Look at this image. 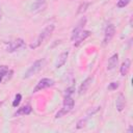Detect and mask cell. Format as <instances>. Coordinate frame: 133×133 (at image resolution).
I'll return each instance as SVG.
<instances>
[{"label":"cell","instance_id":"1","mask_svg":"<svg viewBox=\"0 0 133 133\" xmlns=\"http://www.w3.org/2000/svg\"><path fill=\"white\" fill-rule=\"evenodd\" d=\"M54 29H55V26H54L53 24H50V25L46 26V27L41 31V33H39V35L37 36V38L35 39V42H33V43L30 45V48H31V49H36L37 47H39L46 39H48V38L52 35Z\"/></svg>","mask_w":133,"mask_h":133},{"label":"cell","instance_id":"2","mask_svg":"<svg viewBox=\"0 0 133 133\" xmlns=\"http://www.w3.org/2000/svg\"><path fill=\"white\" fill-rule=\"evenodd\" d=\"M74 105H75V102H74L72 96H66V97H64L62 108L55 114V117H56V118H59V117L63 116L64 114L69 113V112L74 108Z\"/></svg>","mask_w":133,"mask_h":133},{"label":"cell","instance_id":"3","mask_svg":"<svg viewBox=\"0 0 133 133\" xmlns=\"http://www.w3.org/2000/svg\"><path fill=\"white\" fill-rule=\"evenodd\" d=\"M44 64H45V59H44V58L35 60V61H34V62L31 64V66H30V68H29V69L26 71V73L24 74L23 78H24V79H27V78L31 77L32 75L36 74L37 72H39V71L43 69Z\"/></svg>","mask_w":133,"mask_h":133},{"label":"cell","instance_id":"4","mask_svg":"<svg viewBox=\"0 0 133 133\" xmlns=\"http://www.w3.org/2000/svg\"><path fill=\"white\" fill-rule=\"evenodd\" d=\"M54 83H55L54 80H52V79H50V78H43L42 80H39V81L36 83L35 87L33 88V92H37V91H39V90H42V89L48 88V87H50V86H53Z\"/></svg>","mask_w":133,"mask_h":133},{"label":"cell","instance_id":"5","mask_svg":"<svg viewBox=\"0 0 133 133\" xmlns=\"http://www.w3.org/2000/svg\"><path fill=\"white\" fill-rule=\"evenodd\" d=\"M24 46H25V42H24L22 38H17V39L11 41V42H9V43L7 44V46H6V51L11 53V52H15V51L21 49V48L24 47Z\"/></svg>","mask_w":133,"mask_h":133},{"label":"cell","instance_id":"6","mask_svg":"<svg viewBox=\"0 0 133 133\" xmlns=\"http://www.w3.org/2000/svg\"><path fill=\"white\" fill-rule=\"evenodd\" d=\"M114 33H115V26H114L113 24H108L107 27L105 28L103 44H104V45H107V44L112 39V37L114 36Z\"/></svg>","mask_w":133,"mask_h":133},{"label":"cell","instance_id":"7","mask_svg":"<svg viewBox=\"0 0 133 133\" xmlns=\"http://www.w3.org/2000/svg\"><path fill=\"white\" fill-rule=\"evenodd\" d=\"M86 18L85 17H83L82 19H80V21L77 23V25L75 26V28L73 29V31H72V35H71V39L72 41H74V38L77 36V34H79L82 30H83V28H84V26H85V24H86Z\"/></svg>","mask_w":133,"mask_h":133},{"label":"cell","instance_id":"8","mask_svg":"<svg viewBox=\"0 0 133 133\" xmlns=\"http://www.w3.org/2000/svg\"><path fill=\"white\" fill-rule=\"evenodd\" d=\"M99 108L100 107H96L95 109H89L88 111H87V113H86V115L83 117V118H81L80 121H78V123H77V129H80V128H83L84 126H85V124H86V122H87V119L89 118V116H91L92 114H95L98 110H99Z\"/></svg>","mask_w":133,"mask_h":133},{"label":"cell","instance_id":"9","mask_svg":"<svg viewBox=\"0 0 133 133\" xmlns=\"http://www.w3.org/2000/svg\"><path fill=\"white\" fill-rule=\"evenodd\" d=\"M90 35V31L88 30H82L79 34H77V36L74 38V46H79L85 38H87Z\"/></svg>","mask_w":133,"mask_h":133},{"label":"cell","instance_id":"10","mask_svg":"<svg viewBox=\"0 0 133 133\" xmlns=\"http://www.w3.org/2000/svg\"><path fill=\"white\" fill-rule=\"evenodd\" d=\"M68 56H69V52H68V51L62 52V53L58 56V58H57V60H56V62H55V68H56V69L61 68V66L66 62Z\"/></svg>","mask_w":133,"mask_h":133},{"label":"cell","instance_id":"11","mask_svg":"<svg viewBox=\"0 0 133 133\" xmlns=\"http://www.w3.org/2000/svg\"><path fill=\"white\" fill-rule=\"evenodd\" d=\"M117 62H118V55L115 53V54H113V55L108 59L107 70H108V71H112L113 69H115L116 65H117Z\"/></svg>","mask_w":133,"mask_h":133},{"label":"cell","instance_id":"12","mask_svg":"<svg viewBox=\"0 0 133 133\" xmlns=\"http://www.w3.org/2000/svg\"><path fill=\"white\" fill-rule=\"evenodd\" d=\"M91 81H92V78H91V77H88V78H86V79L82 82V84L80 85L79 90H78L79 95H83V94L86 92V90L88 89V87H89L90 84H91Z\"/></svg>","mask_w":133,"mask_h":133},{"label":"cell","instance_id":"13","mask_svg":"<svg viewBox=\"0 0 133 133\" xmlns=\"http://www.w3.org/2000/svg\"><path fill=\"white\" fill-rule=\"evenodd\" d=\"M125 105H126V99H125V96L123 94H119L117 99H116V103H115V106H116V109L118 111H123L124 108H125Z\"/></svg>","mask_w":133,"mask_h":133},{"label":"cell","instance_id":"14","mask_svg":"<svg viewBox=\"0 0 133 133\" xmlns=\"http://www.w3.org/2000/svg\"><path fill=\"white\" fill-rule=\"evenodd\" d=\"M31 110H32L31 106H30V105H26V106H23V107L19 108V109L15 112V115H16V116H17V115H27V114H29V113L31 112Z\"/></svg>","mask_w":133,"mask_h":133},{"label":"cell","instance_id":"15","mask_svg":"<svg viewBox=\"0 0 133 133\" xmlns=\"http://www.w3.org/2000/svg\"><path fill=\"white\" fill-rule=\"evenodd\" d=\"M45 4H46V0H35L31 6V10L32 11H38V10L43 9Z\"/></svg>","mask_w":133,"mask_h":133},{"label":"cell","instance_id":"16","mask_svg":"<svg viewBox=\"0 0 133 133\" xmlns=\"http://www.w3.org/2000/svg\"><path fill=\"white\" fill-rule=\"evenodd\" d=\"M129 69H130V59H126L123 63H122V66L119 69V72H121V75L122 76H126L129 72Z\"/></svg>","mask_w":133,"mask_h":133},{"label":"cell","instance_id":"17","mask_svg":"<svg viewBox=\"0 0 133 133\" xmlns=\"http://www.w3.org/2000/svg\"><path fill=\"white\" fill-rule=\"evenodd\" d=\"M7 74H8V69H7V66L3 65V66L0 69V83L2 82L3 78H4V77H5Z\"/></svg>","mask_w":133,"mask_h":133},{"label":"cell","instance_id":"18","mask_svg":"<svg viewBox=\"0 0 133 133\" xmlns=\"http://www.w3.org/2000/svg\"><path fill=\"white\" fill-rule=\"evenodd\" d=\"M21 100H22L21 94H17L16 97H15V100L12 101V106H14V107H18L19 104H20V102H21Z\"/></svg>","mask_w":133,"mask_h":133},{"label":"cell","instance_id":"19","mask_svg":"<svg viewBox=\"0 0 133 133\" xmlns=\"http://www.w3.org/2000/svg\"><path fill=\"white\" fill-rule=\"evenodd\" d=\"M89 5V3L88 2H83L80 6H79V9H78V11H77V14H82V12H84L85 10H86V8H87V6Z\"/></svg>","mask_w":133,"mask_h":133},{"label":"cell","instance_id":"20","mask_svg":"<svg viewBox=\"0 0 133 133\" xmlns=\"http://www.w3.org/2000/svg\"><path fill=\"white\" fill-rule=\"evenodd\" d=\"M131 0H118V2L116 3V6L119 7V8H123L125 6H127L129 3H130Z\"/></svg>","mask_w":133,"mask_h":133},{"label":"cell","instance_id":"21","mask_svg":"<svg viewBox=\"0 0 133 133\" xmlns=\"http://www.w3.org/2000/svg\"><path fill=\"white\" fill-rule=\"evenodd\" d=\"M74 91H75V86H74V85H72V86L68 87V88L65 89L64 97H66V96H72V95L74 94Z\"/></svg>","mask_w":133,"mask_h":133},{"label":"cell","instance_id":"22","mask_svg":"<svg viewBox=\"0 0 133 133\" xmlns=\"http://www.w3.org/2000/svg\"><path fill=\"white\" fill-rule=\"evenodd\" d=\"M118 86H119V83H118V82H111V83L108 85V89H109V90H114V89H116Z\"/></svg>","mask_w":133,"mask_h":133},{"label":"cell","instance_id":"23","mask_svg":"<svg viewBox=\"0 0 133 133\" xmlns=\"http://www.w3.org/2000/svg\"><path fill=\"white\" fill-rule=\"evenodd\" d=\"M128 132H129V133H132V132H133V127H132V126H130V127H129Z\"/></svg>","mask_w":133,"mask_h":133},{"label":"cell","instance_id":"24","mask_svg":"<svg viewBox=\"0 0 133 133\" xmlns=\"http://www.w3.org/2000/svg\"><path fill=\"white\" fill-rule=\"evenodd\" d=\"M1 17H2V10H1V7H0V20H1Z\"/></svg>","mask_w":133,"mask_h":133}]
</instances>
